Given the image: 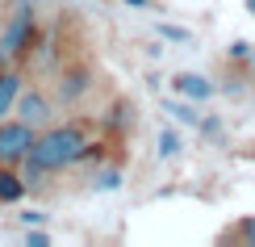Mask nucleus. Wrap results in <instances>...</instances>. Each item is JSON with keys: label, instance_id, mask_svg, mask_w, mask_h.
<instances>
[{"label": "nucleus", "instance_id": "1", "mask_svg": "<svg viewBox=\"0 0 255 247\" xmlns=\"http://www.w3.org/2000/svg\"><path fill=\"white\" fill-rule=\"evenodd\" d=\"M88 147H92V143H88V126H84V122H50L46 130H38L29 159L42 164L50 176H55V172L80 164Z\"/></svg>", "mask_w": 255, "mask_h": 247}, {"label": "nucleus", "instance_id": "2", "mask_svg": "<svg viewBox=\"0 0 255 247\" xmlns=\"http://www.w3.org/2000/svg\"><path fill=\"white\" fill-rule=\"evenodd\" d=\"M38 38V13L34 4H17L13 13L0 25V67H13V63H25L29 50H34Z\"/></svg>", "mask_w": 255, "mask_h": 247}, {"label": "nucleus", "instance_id": "3", "mask_svg": "<svg viewBox=\"0 0 255 247\" xmlns=\"http://www.w3.org/2000/svg\"><path fill=\"white\" fill-rule=\"evenodd\" d=\"M34 138H38L34 126H25L21 117H4L0 122V164L21 168V159L34 151Z\"/></svg>", "mask_w": 255, "mask_h": 247}, {"label": "nucleus", "instance_id": "4", "mask_svg": "<svg viewBox=\"0 0 255 247\" xmlns=\"http://www.w3.org/2000/svg\"><path fill=\"white\" fill-rule=\"evenodd\" d=\"M55 109H59V101L55 96H46V88H21L17 96V105H13V117H21L25 126H34V130H46L50 122H55Z\"/></svg>", "mask_w": 255, "mask_h": 247}, {"label": "nucleus", "instance_id": "5", "mask_svg": "<svg viewBox=\"0 0 255 247\" xmlns=\"http://www.w3.org/2000/svg\"><path fill=\"white\" fill-rule=\"evenodd\" d=\"M88 92H92V67H88V63H71L67 71H59V80H55V101L63 105V109H76Z\"/></svg>", "mask_w": 255, "mask_h": 247}, {"label": "nucleus", "instance_id": "6", "mask_svg": "<svg viewBox=\"0 0 255 247\" xmlns=\"http://www.w3.org/2000/svg\"><path fill=\"white\" fill-rule=\"evenodd\" d=\"M21 88H25V71H21L17 63L13 67H0V122L13 117V105H17Z\"/></svg>", "mask_w": 255, "mask_h": 247}, {"label": "nucleus", "instance_id": "7", "mask_svg": "<svg viewBox=\"0 0 255 247\" xmlns=\"http://www.w3.org/2000/svg\"><path fill=\"white\" fill-rule=\"evenodd\" d=\"M172 92L184 96V101H209V96H214V80L197 76V71H176L172 76Z\"/></svg>", "mask_w": 255, "mask_h": 247}, {"label": "nucleus", "instance_id": "8", "mask_svg": "<svg viewBox=\"0 0 255 247\" xmlns=\"http://www.w3.org/2000/svg\"><path fill=\"white\" fill-rule=\"evenodd\" d=\"M25 193H29V185H25V176H21V168L0 164V206H17Z\"/></svg>", "mask_w": 255, "mask_h": 247}, {"label": "nucleus", "instance_id": "9", "mask_svg": "<svg viewBox=\"0 0 255 247\" xmlns=\"http://www.w3.org/2000/svg\"><path fill=\"white\" fill-rule=\"evenodd\" d=\"M222 243H243V247H255V214H247L243 222H235V227L222 235Z\"/></svg>", "mask_w": 255, "mask_h": 247}, {"label": "nucleus", "instance_id": "10", "mask_svg": "<svg viewBox=\"0 0 255 247\" xmlns=\"http://www.w3.org/2000/svg\"><path fill=\"white\" fill-rule=\"evenodd\" d=\"M167 113H172L176 122H184V126H201V113L193 105H184V101H167Z\"/></svg>", "mask_w": 255, "mask_h": 247}, {"label": "nucleus", "instance_id": "11", "mask_svg": "<svg viewBox=\"0 0 255 247\" xmlns=\"http://www.w3.org/2000/svg\"><path fill=\"white\" fill-rule=\"evenodd\" d=\"M180 147H184V143H180L176 130H163V134H159V159H176Z\"/></svg>", "mask_w": 255, "mask_h": 247}, {"label": "nucleus", "instance_id": "12", "mask_svg": "<svg viewBox=\"0 0 255 247\" xmlns=\"http://www.w3.org/2000/svg\"><path fill=\"white\" fill-rule=\"evenodd\" d=\"M97 189H101V193H109V189H122V172H118V168H105L101 176H97Z\"/></svg>", "mask_w": 255, "mask_h": 247}, {"label": "nucleus", "instance_id": "13", "mask_svg": "<svg viewBox=\"0 0 255 247\" xmlns=\"http://www.w3.org/2000/svg\"><path fill=\"white\" fill-rule=\"evenodd\" d=\"M159 34H163V38H172V42H188V38H193L188 29H180V25H159Z\"/></svg>", "mask_w": 255, "mask_h": 247}, {"label": "nucleus", "instance_id": "14", "mask_svg": "<svg viewBox=\"0 0 255 247\" xmlns=\"http://www.w3.org/2000/svg\"><path fill=\"white\" fill-rule=\"evenodd\" d=\"M25 243H29V247H50V235H46V231H29Z\"/></svg>", "mask_w": 255, "mask_h": 247}, {"label": "nucleus", "instance_id": "15", "mask_svg": "<svg viewBox=\"0 0 255 247\" xmlns=\"http://www.w3.org/2000/svg\"><path fill=\"white\" fill-rule=\"evenodd\" d=\"M230 59H251V42H235L230 46Z\"/></svg>", "mask_w": 255, "mask_h": 247}, {"label": "nucleus", "instance_id": "16", "mask_svg": "<svg viewBox=\"0 0 255 247\" xmlns=\"http://www.w3.org/2000/svg\"><path fill=\"white\" fill-rule=\"evenodd\" d=\"M21 218H25L29 227H34V222H46V214H38V210H25V214H21Z\"/></svg>", "mask_w": 255, "mask_h": 247}, {"label": "nucleus", "instance_id": "17", "mask_svg": "<svg viewBox=\"0 0 255 247\" xmlns=\"http://www.w3.org/2000/svg\"><path fill=\"white\" fill-rule=\"evenodd\" d=\"M126 4H134V8H151V0H126Z\"/></svg>", "mask_w": 255, "mask_h": 247}, {"label": "nucleus", "instance_id": "18", "mask_svg": "<svg viewBox=\"0 0 255 247\" xmlns=\"http://www.w3.org/2000/svg\"><path fill=\"white\" fill-rule=\"evenodd\" d=\"M247 8H251V13H255V0H247Z\"/></svg>", "mask_w": 255, "mask_h": 247}]
</instances>
